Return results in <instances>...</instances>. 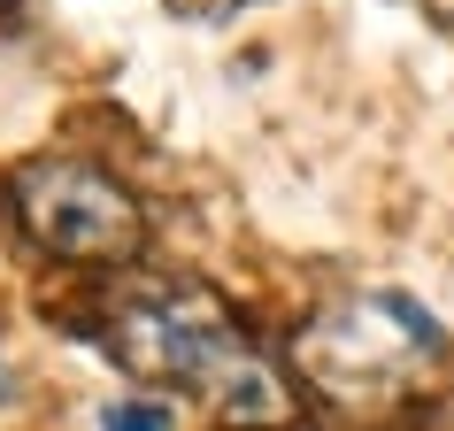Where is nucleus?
Instances as JSON below:
<instances>
[{
  "label": "nucleus",
  "mask_w": 454,
  "mask_h": 431,
  "mask_svg": "<svg viewBox=\"0 0 454 431\" xmlns=\"http://www.w3.org/2000/svg\"><path fill=\"white\" fill-rule=\"evenodd\" d=\"M424 8H431V16H447V24H454V0H424Z\"/></svg>",
  "instance_id": "obj_6"
},
{
  "label": "nucleus",
  "mask_w": 454,
  "mask_h": 431,
  "mask_svg": "<svg viewBox=\"0 0 454 431\" xmlns=\"http://www.w3.org/2000/svg\"><path fill=\"white\" fill-rule=\"evenodd\" d=\"M185 24H223V16H239V8H254V0H169Z\"/></svg>",
  "instance_id": "obj_5"
},
{
  "label": "nucleus",
  "mask_w": 454,
  "mask_h": 431,
  "mask_svg": "<svg viewBox=\"0 0 454 431\" xmlns=\"http://www.w3.org/2000/svg\"><path fill=\"white\" fill-rule=\"evenodd\" d=\"M100 431H177V416L162 401H108L100 408Z\"/></svg>",
  "instance_id": "obj_4"
},
{
  "label": "nucleus",
  "mask_w": 454,
  "mask_h": 431,
  "mask_svg": "<svg viewBox=\"0 0 454 431\" xmlns=\"http://www.w3.org/2000/svg\"><path fill=\"white\" fill-rule=\"evenodd\" d=\"M116 355L139 378H185V385L223 393L254 362V347L239 339L231 309L208 286H169V293H154V301L116 316Z\"/></svg>",
  "instance_id": "obj_2"
},
{
  "label": "nucleus",
  "mask_w": 454,
  "mask_h": 431,
  "mask_svg": "<svg viewBox=\"0 0 454 431\" xmlns=\"http://www.w3.org/2000/svg\"><path fill=\"white\" fill-rule=\"evenodd\" d=\"M424 355H439V324L408 293H362L339 316L309 324V339H301L309 378L324 393H339V401H362V393L393 385L408 362H424Z\"/></svg>",
  "instance_id": "obj_3"
},
{
  "label": "nucleus",
  "mask_w": 454,
  "mask_h": 431,
  "mask_svg": "<svg viewBox=\"0 0 454 431\" xmlns=\"http://www.w3.org/2000/svg\"><path fill=\"white\" fill-rule=\"evenodd\" d=\"M16 216H24V231L47 255L62 263H131L146 239L139 223V200L93 162H31L16 177Z\"/></svg>",
  "instance_id": "obj_1"
}]
</instances>
